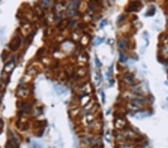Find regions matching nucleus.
I'll return each mask as SVG.
<instances>
[{"label": "nucleus", "mask_w": 168, "mask_h": 148, "mask_svg": "<svg viewBox=\"0 0 168 148\" xmlns=\"http://www.w3.org/2000/svg\"><path fill=\"white\" fill-rule=\"evenodd\" d=\"M126 79L127 81H128V82H132L133 81H134V76H132V74H130V73L126 74Z\"/></svg>", "instance_id": "nucleus-4"}, {"label": "nucleus", "mask_w": 168, "mask_h": 148, "mask_svg": "<svg viewBox=\"0 0 168 148\" xmlns=\"http://www.w3.org/2000/svg\"><path fill=\"white\" fill-rule=\"evenodd\" d=\"M127 61V57L125 54L123 53H120V61L121 62H126Z\"/></svg>", "instance_id": "nucleus-5"}, {"label": "nucleus", "mask_w": 168, "mask_h": 148, "mask_svg": "<svg viewBox=\"0 0 168 148\" xmlns=\"http://www.w3.org/2000/svg\"><path fill=\"white\" fill-rule=\"evenodd\" d=\"M103 41H104V38H98L96 40V45H99V44H101V43L103 42Z\"/></svg>", "instance_id": "nucleus-6"}, {"label": "nucleus", "mask_w": 168, "mask_h": 148, "mask_svg": "<svg viewBox=\"0 0 168 148\" xmlns=\"http://www.w3.org/2000/svg\"><path fill=\"white\" fill-rule=\"evenodd\" d=\"M107 23H108V21H107L106 20H103L102 21V22H101V24H100V27H101V28L104 27L105 26H106V25H107Z\"/></svg>", "instance_id": "nucleus-8"}, {"label": "nucleus", "mask_w": 168, "mask_h": 148, "mask_svg": "<svg viewBox=\"0 0 168 148\" xmlns=\"http://www.w3.org/2000/svg\"><path fill=\"white\" fill-rule=\"evenodd\" d=\"M128 41H126V40H121L119 41L118 43V47L121 50H126L128 47Z\"/></svg>", "instance_id": "nucleus-2"}, {"label": "nucleus", "mask_w": 168, "mask_h": 148, "mask_svg": "<svg viewBox=\"0 0 168 148\" xmlns=\"http://www.w3.org/2000/svg\"><path fill=\"white\" fill-rule=\"evenodd\" d=\"M101 94H102V102H103V103H105V96L104 92L102 91V92L101 93Z\"/></svg>", "instance_id": "nucleus-11"}, {"label": "nucleus", "mask_w": 168, "mask_h": 148, "mask_svg": "<svg viewBox=\"0 0 168 148\" xmlns=\"http://www.w3.org/2000/svg\"><path fill=\"white\" fill-rule=\"evenodd\" d=\"M140 5V2H131L130 6H129V8H130V9L128 10V11H138V6H139Z\"/></svg>", "instance_id": "nucleus-1"}, {"label": "nucleus", "mask_w": 168, "mask_h": 148, "mask_svg": "<svg viewBox=\"0 0 168 148\" xmlns=\"http://www.w3.org/2000/svg\"><path fill=\"white\" fill-rule=\"evenodd\" d=\"M95 63H96V67H102V63L99 61V60L96 57V58H95Z\"/></svg>", "instance_id": "nucleus-7"}, {"label": "nucleus", "mask_w": 168, "mask_h": 148, "mask_svg": "<svg viewBox=\"0 0 168 148\" xmlns=\"http://www.w3.org/2000/svg\"><path fill=\"white\" fill-rule=\"evenodd\" d=\"M134 101L137 102V103H138V104H140V105H143L144 104L145 102H146V100L144 98H140V97H138V98L135 99L134 100Z\"/></svg>", "instance_id": "nucleus-3"}, {"label": "nucleus", "mask_w": 168, "mask_h": 148, "mask_svg": "<svg viewBox=\"0 0 168 148\" xmlns=\"http://www.w3.org/2000/svg\"><path fill=\"white\" fill-rule=\"evenodd\" d=\"M125 19H126V16L123 14V15H121V17H120V20H119V21H120V22H122V21L125 20Z\"/></svg>", "instance_id": "nucleus-12"}, {"label": "nucleus", "mask_w": 168, "mask_h": 148, "mask_svg": "<svg viewBox=\"0 0 168 148\" xmlns=\"http://www.w3.org/2000/svg\"><path fill=\"white\" fill-rule=\"evenodd\" d=\"M112 72H113V66H111L110 67H109V69H108V76H111L112 75Z\"/></svg>", "instance_id": "nucleus-9"}, {"label": "nucleus", "mask_w": 168, "mask_h": 148, "mask_svg": "<svg viewBox=\"0 0 168 148\" xmlns=\"http://www.w3.org/2000/svg\"><path fill=\"white\" fill-rule=\"evenodd\" d=\"M120 148H133V147H132V145H130V144H123V145Z\"/></svg>", "instance_id": "nucleus-10"}]
</instances>
